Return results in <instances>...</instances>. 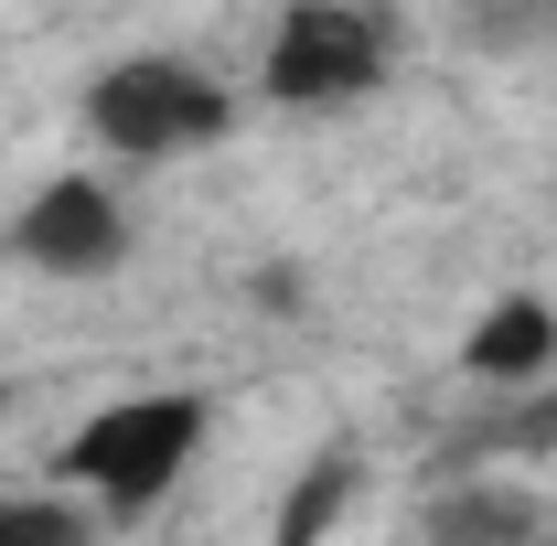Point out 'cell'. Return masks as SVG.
<instances>
[{
    "instance_id": "cell-1",
    "label": "cell",
    "mask_w": 557,
    "mask_h": 546,
    "mask_svg": "<svg viewBox=\"0 0 557 546\" xmlns=\"http://www.w3.org/2000/svg\"><path fill=\"white\" fill-rule=\"evenodd\" d=\"M214 408L194 397V386H150V397H119V408H97L86 429H75L65 450H54V472L108 514V525H129V514H150L172 482L194 472V450H205Z\"/></svg>"
},
{
    "instance_id": "cell-2",
    "label": "cell",
    "mask_w": 557,
    "mask_h": 546,
    "mask_svg": "<svg viewBox=\"0 0 557 546\" xmlns=\"http://www.w3.org/2000/svg\"><path fill=\"white\" fill-rule=\"evenodd\" d=\"M86 129L119 161H183V150L236 129V97L183 54H119V65L86 75Z\"/></svg>"
},
{
    "instance_id": "cell-3",
    "label": "cell",
    "mask_w": 557,
    "mask_h": 546,
    "mask_svg": "<svg viewBox=\"0 0 557 546\" xmlns=\"http://www.w3.org/2000/svg\"><path fill=\"white\" fill-rule=\"evenodd\" d=\"M397 65V22L386 11H344V0H300V11H278L269 33V97L278 108H354V97H375Z\"/></svg>"
},
{
    "instance_id": "cell-4",
    "label": "cell",
    "mask_w": 557,
    "mask_h": 546,
    "mask_svg": "<svg viewBox=\"0 0 557 546\" xmlns=\"http://www.w3.org/2000/svg\"><path fill=\"white\" fill-rule=\"evenodd\" d=\"M0 247H11L33 278H119L129 269V204H119L97 172H54L33 204L11 214Z\"/></svg>"
},
{
    "instance_id": "cell-5",
    "label": "cell",
    "mask_w": 557,
    "mask_h": 546,
    "mask_svg": "<svg viewBox=\"0 0 557 546\" xmlns=\"http://www.w3.org/2000/svg\"><path fill=\"white\" fill-rule=\"evenodd\" d=\"M547 364H557V300H536V289L493 300L472 322V343H461V375L472 386H536Z\"/></svg>"
},
{
    "instance_id": "cell-6",
    "label": "cell",
    "mask_w": 557,
    "mask_h": 546,
    "mask_svg": "<svg viewBox=\"0 0 557 546\" xmlns=\"http://www.w3.org/2000/svg\"><path fill=\"white\" fill-rule=\"evenodd\" d=\"M354 493H364V472H354V450H322L311 472L278 493V525H269V546H333V525L354 514Z\"/></svg>"
},
{
    "instance_id": "cell-7",
    "label": "cell",
    "mask_w": 557,
    "mask_h": 546,
    "mask_svg": "<svg viewBox=\"0 0 557 546\" xmlns=\"http://www.w3.org/2000/svg\"><path fill=\"white\" fill-rule=\"evenodd\" d=\"M429 536L440 546H536V514H525L515 493H450V504L429 514Z\"/></svg>"
},
{
    "instance_id": "cell-8",
    "label": "cell",
    "mask_w": 557,
    "mask_h": 546,
    "mask_svg": "<svg viewBox=\"0 0 557 546\" xmlns=\"http://www.w3.org/2000/svg\"><path fill=\"white\" fill-rule=\"evenodd\" d=\"M97 514L65 493H0V546H86Z\"/></svg>"
},
{
    "instance_id": "cell-9",
    "label": "cell",
    "mask_w": 557,
    "mask_h": 546,
    "mask_svg": "<svg viewBox=\"0 0 557 546\" xmlns=\"http://www.w3.org/2000/svg\"><path fill=\"white\" fill-rule=\"evenodd\" d=\"M247 300H258V311H300V269H258Z\"/></svg>"
},
{
    "instance_id": "cell-10",
    "label": "cell",
    "mask_w": 557,
    "mask_h": 546,
    "mask_svg": "<svg viewBox=\"0 0 557 546\" xmlns=\"http://www.w3.org/2000/svg\"><path fill=\"white\" fill-rule=\"evenodd\" d=\"M515 439H525V450H557V397H525V418H515Z\"/></svg>"
}]
</instances>
